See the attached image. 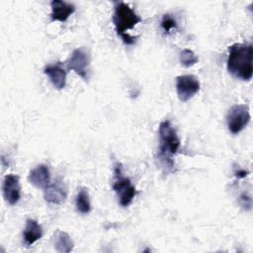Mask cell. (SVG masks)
<instances>
[{"instance_id":"30bf717a","label":"cell","mask_w":253,"mask_h":253,"mask_svg":"<svg viewBox=\"0 0 253 253\" xmlns=\"http://www.w3.org/2000/svg\"><path fill=\"white\" fill-rule=\"evenodd\" d=\"M51 22H65L75 12V5L69 2L53 0L50 2Z\"/></svg>"},{"instance_id":"8fae6325","label":"cell","mask_w":253,"mask_h":253,"mask_svg":"<svg viewBox=\"0 0 253 253\" xmlns=\"http://www.w3.org/2000/svg\"><path fill=\"white\" fill-rule=\"evenodd\" d=\"M44 74L47 75L53 87L57 90H61L66 85V75L67 72L62 66L61 62H56L54 64H49L44 67Z\"/></svg>"},{"instance_id":"d6986e66","label":"cell","mask_w":253,"mask_h":253,"mask_svg":"<svg viewBox=\"0 0 253 253\" xmlns=\"http://www.w3.org/2000/svg\"><path fill=\"white\" fill-rule=\"evenodd\" d=\"M249 174V172H247V171H245V170H243V169H238L237 171H235V176L237 177V178H245L247 175Z\"/></svg>"},{"instance_id":"2e32d148","label":"cell","mask_w":253,"mask_h":253,"mask_svg":"<svg viewBox=\"0 0 253 253\" xmlns=\"http://www.w3.org/2000/svg\"><path fill=\"white\" fill-rule=\"evenodd\" d=\"M179 59H180L181 64L187 68L195 65L199 61L198 55L193 50L188 49V48H185L181 51Z\"/></svg>"},{"instance_id":"9a60e30c","label":"cell","mask_w":253,"mask_h":253,"mask_svg":"<svg viewBox=\"0 0 253 253\" xmlns=\"http://www.w3.org/2000/svg\"><path fill=\"white\" fill-rule=\"evenodd\" d=\"M75 207L80 213H88L91 211L89 193L86 188H81L78 191L75 199Z\"/></svg>"},{"instance_id":"52a82bcc","label":"cell","mask_w":253,"mask_h":253,"mask_svg":"<svg viewBox=\"0 0 253 253\" xmlns=\"http://www.w3.org/2000/svg\"><path fill=\"white\" fill-rule=\"evenodd\" d=\"M200 81L194 75H180L176 78V91L181 102H187L200 91Z\"/></svg>"},{"instance_id":"7a4b0ae2","label":"cell","mask_w":253,"mask_h":253,"mask_svg":"<svg viewBox=\"0 0 253 253\" xmlns=\"http://www.w3.org/2000/svg\"><path fill=\"white\" fill-rule=\"evenodd\" d=\"M253 47L251 43L236 42L229 46L226 61L227 71L235 78L249 81L252 78Z\"/></svg>"},{"instance_id":"6da1fadb","label":"cell","mask_w":253,"mask_h":253,"mask_svg":"<svg viewBox=\"0 0 253 253\" xmlns=\"http://www.w3.org/2000/svg\"><path fill=\"white\" fill-rule=\"evenodd\" d=\"M158 135V162L166 172H175L176 169L173 156L177 153L180 147V139L177 135L176 129L173 127L169 121H163L159 125Z\"/></svg>"},{"instance_id":"8992f818","label":"cell","mask_w":253,"mask_h":253,"mask_svg":"<svg viewBox=\"0 0 253 253\" xmlns=\"http://www.w3.org/2000/svg\"><path fill=\"white\" fill-rule=\"evenodd\" d=\"M90 65V55L87 50L83 47L76 48L72 51L69 58L66 61L68 70L74 71L82 79H88Z\"/></svg>"},{"instance_id":"ac0fdd59","label":"cell","mask_w":253,"mask_h":253,"mask_svg":"<svg viewBox=\"0 0 253 253\" xmlns=\"http://www.w3.org/2000/svg\"><path fill=\"white\" fill-rule=\"evenodd\" d=\"M239 204L245 211H250L252 208V199L250 195L243 193L239 197Z\"/></svg>"},{"instance_id":"4fadbf2b","label":"cell","mask_w":253,"mask_h":253,"mask_svg":"<svg viewBox=\"0 0 253 253\" xmlns=\"http://www.w3.org/2000/svg\"><path fill=\"white\" fill-rule=\"evenodd\" d=\"M42 227L36 219H27L25 229L23 231V241L25 245H33L35 242L42 238Z\"/></svg>"},{"instance_id":"e0dca14e","label":"cell","mask_w":253,"mask_h":253,"mask_svg":"<svg viewBox=\"0 0 253 253\" xmlns=\"http://www.w3.org/2000/svg\"><path fill=\"white\" fill-rule=\"evenodd\" d=\"M161 28L165 33H170L173 29H177V23L170 14H164L161 20Z\"/></svg>"},{"instance_id":"ba28073f","label":"cell","mask_w":253,"mask_h":253,"mask_svg":"<svg viewBox=\"0 0 253 253\" xmlns=\"http://www.w3.org/2000/svg\"><path fill=\"white\" fill-rule=\"evenodd\" d=\"M2 192L5 201L10 205H16L21 199V186L17 175L9 174L4 177L2 184Z\"/></svg>"},{"instance_id":"7c38bea8","label":"cell","mask_w":253,"mask_h":253,"mask_svg":"<svg viewBox=\"0 0 253 253\" xmlns=\"http://www.w3.org/2000/svg\"><path fill=\"white\" fill-rule=\"evenodd\" d=\"M28 178L33 186L44 189L50 183L49 169L45 164H40L30 171Z\"/></svg>"},{"instance_id":"9c48e42d","label":"cell","mask_w":253,"mask_h":253,"mask_svg":"<svg viewBox=\"0 0 253 253\" xmlns=\"http://www.w3.org/2000/svg\"><path fill=\"white\" fill-rule=\"evenodd\" d=\"M67 197V190L61 181L49 183L43 189V198L45 202L52 205H61Z\"/></svg>"},{"instance_id":"5b68a950","label":"cell","mask_w":253,"mask_h":253,"mask_svg":"<svg viewBox=\"0 0 253 253\" xmlns=\"http://www.w3.org/2000/svg\"><path fill=\"white\" fill-rule=\"evenodd\" d=\"M250 122V112L247 105H233L227 114L226 123L228 130L232 134H238L242 131Z\"/></svg>"},{"instance_id":"3957f363","label":"cell","mask_w":253,"mask_h":253,"mask_svg":"<svg viewBox=\"0 0 253 253\" xmlns=\"http://www.w3.org/2000/svg\"><path fill=\"white\" fill-rule=\"evenodd\" d=\"M114 4V15L112 20L116 33L126 44H133L137 37H131L128 35L127 31L140 23L141 18L126 3L115 2Z\"/></svg>"},{"instance_id":"5bb4252c","label":"cell","mask_w":253,"mask_h":253,"mask_svg":"<svg viewBox=\"0 0 253 253\" xmlns=\"http://www.w3.org/2000/svg\"><path fill=\"white\" fill-rule=\"evenodd\" d=\"M74 243L65 231L58 230L54 235V248L59 253H69L72 251Z\"/></svg>"},{"instance_id":"277c9868","label":"cell","mask_w":253,"mask_h":253,"mask_svg":"<svg viewBox=\"0 0 253 253\" xmlns=\"http://www.w3.org/2000/svg\"><path fill=\"white\" fill-rule=\"evenodd\" d=\"M112 188L116 193L119 204L123 208L128 207L136 195L135 187L128 177L124 176L122 165L118 163L114 169V182Z\"/></svg>"}]
</instances>
